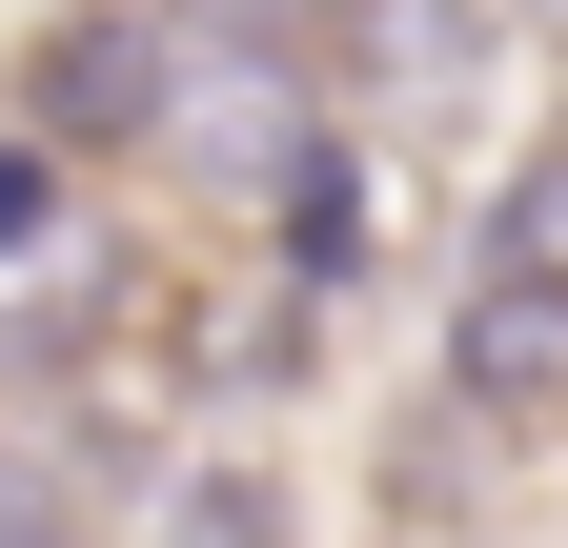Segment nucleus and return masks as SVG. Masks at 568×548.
Here are the masks:
<instances>
[{"label":"nucleus","mask_w":568,"mask_h":548,"mask_svg":"<svg viewBox=\"0 0 568 548\" xmlns=\"http://www.w3.org/2000/svg\"><path fill=\"white\" fill-rule=\"evenodd\" d=\"M21 122L61 163H122V143H163L183 122V0H102V21H61L21 61Z\"/></svg>","instance_id":"obj_1"},{"label":"nucleus","mask_w":568,"mask_h":548,"mask_svg":"<svg viewBox=\"0 0 568 548\" xmlns=\"http://www.w3.org/2000/svg\"><path fill=\"white\" fill-rule=\"evenodd\" d=\"M447 406H467V427H568V285H548V264H467Z\"/></svg>","instance_id":"obj_2"},{"label":"nucleus","mask_w":568,"mask_h":548,"mask_svg":"<svg viewBox=\"0 0 568 548\" xmlns=\"http://www.w3.org/2000/svg\"><path fill=\"white\" fill-rule=\"evenodd\" d=\"M163 143H183V163H224V183H264V163H305V122H284V41H244V61H203Z\"/></svg>","instance_id":"obj_3"},{"label":"nucleus","mask_w":568,"mask_h":548,"mask_svg":"<svg viewBox=\"0 0 568 548\" xmlns=\"http://www.w3.org/2000/svg\"><path fill=\"white\" fill-rule=\"evenodd\" d=\"M284 244H305V285H345V244H366V183H345L325 143L284 163Z\"/></svg>","instance_id":"obj_4"},{"label":"nucleus","mask_w":568,"mask_h":548,"mask_svg":"<svg viewBox=\"0 0 568 548\" xmlns=\"http://www.w3.org/2000/svg\"><path fill=\"white\" fill-rule=\"evenodd\" d=\"M487 264H548V285H568V143H548V163H508V203H487Z\"/></svg>","instance_id":"obj_5"},{"label":"nucleus","mask_w":568,"mask_h":548,"mask_svg":"<svg viewBox=\"0 0 568 548\" xmlns=\"http://www.w3.org/2000/svg\"><path fill=\"white\" fill-rule=\"evenodd\" d=\"M41 244H61V143L21 122V143H0V264H41Z\"/></svg>","instance_id":"obj_6"},{"label":"nucleus","mask_w":568,"mask_h":548,"mask_svg":"<svg viewBox=\"0 0 568 548\" xmlns=\"http://www.w3.org/2000/svg\"><path fill=\"white\" fill-rule=\"evenodd\" d=\"M183 21H224V41H284V21H305V0H183Z\"/></svg>","instance_id":"obj_7"},{"label":"nucleus","mask_w":568,"mask_h":548,"mask_svg":"<svg viewBox=\"0 0 568 548\" xmlns=\"http://www.w3.org/2000/svg\"><path fill=\"white\" fill-rule=\"evenodd\" d=\"M406 21H426V41H467V21H487V0H406Z\"/></svg>","instance_id":"obj_8"}]
</instances>
